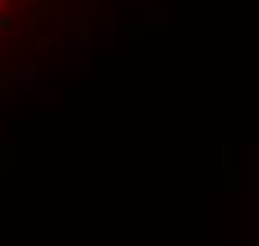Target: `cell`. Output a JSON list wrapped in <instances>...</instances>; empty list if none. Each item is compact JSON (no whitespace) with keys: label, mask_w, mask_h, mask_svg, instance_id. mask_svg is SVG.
<instances>
[{"label":"cell","mask_w":259,"mask_h":246,"mask_svg":"<svg viewBox=\"0 0 259 246\" xmlns=\"http://www.w3.org/2000/svg\"><path fill=\"white\" fill-rule=\"evenodd\" d=\"M54 0H0V70L33 44Z\"/></svg>","instance_id":"cell-1"}]
</instances>
